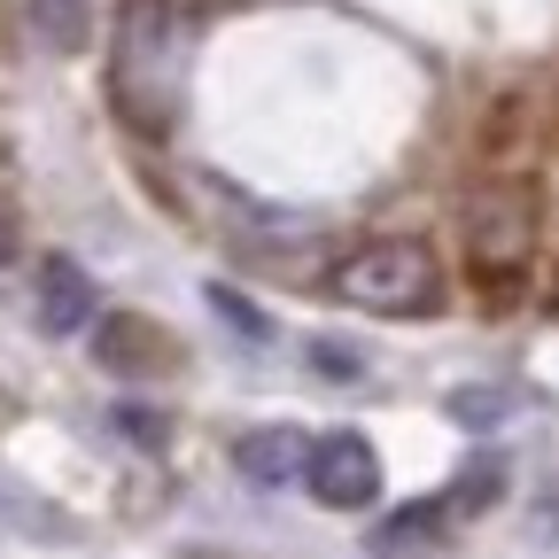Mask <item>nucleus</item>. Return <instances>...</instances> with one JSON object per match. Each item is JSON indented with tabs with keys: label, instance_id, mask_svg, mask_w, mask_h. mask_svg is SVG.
Segmentation results:
<instances>
[{
	"label": "nucleus",
	"instance_id": "f257e3e1",
	"mask_svg": "<svg viewBox=\"0 0 559 559\" xmlns=\"http://www.w3.org/2000/svg\"><path fill=\"white\" fill-rule=\"evenodd\" d=\"M326 296L349 311H373V319H419L443 304V257L412 234H381L326 272Z\"/></svg>",
	"mask_w": 559,
	"mask_h": 559
},
{
	"label": "nucleus",
	"instance_id": "f03ea898",
	"mask_svg": "<svg viewBox=\"0 0 559 559\" xmlns=\"http://www.w3.org/2000/svg\"><path fill=\"white\" fill-rule=\"evenodd\" d=\"M466 241H474V264L489 280H513L536 257V202H528V187H481L474 210H466Z\"/></svg>",
	"mask_w": 559,
	"mask_h": 559
},
{
	"label": "nucleus",
	"instance_id": "7ed1b4c3",
	"mask_svg": "<svg viewBox=\"0 0 559 559\" xmlns=\"http://www.w3.org/2000/svg\"><path fill=\"white\" fill-rule=\"evenodd\" d=\"M304 489H311L326 513H358V506L381 498V451H373L366 436L334 428V436L311 443V459H304Z\"/></svg>",
	"mask_w": 559,
	"mask_h": 559
},
{
	"label": "nucleus",
	"instance_id": "20e7f679",
	"mask_svg": "<svg viewBox=\"0 0 559 559\" xmlns=\"http://www.w3.org/2000/svg\"><path fill=\"white\" fill-rule=\"evenodd\" d=\"M94 358H102L117 381H148V373H171V366H179V342H171V326L140 319V311H109V319L94 326Z\"/></svg>",
	"mask_w": 559,
	"mask_h": 559
},
{
	"label": "nucleus",
	"instance_id": "39448f33",
	"mask_svg": "<svg viewBox=\"0 0 559 559\" xmlns=\"http://www.w3.org/2000/svg\"><path fill=\"white\" fill-rule=\"evenodd\" d=\"M304 459H311V443H304L296 428H249V436H234V474H241V481H257V489L296 481V474H304Z\"/></svg>",
	"mask_w": 559,
	"mask_h": 559
},
{
	"label": "nucleus",
	"instance_id": "423d86ee",
	"mask_svg": "<svg viewBox=\"0 0 559 559\" xmlns=\"http://www.w3.org/2000/svg\"><path fill=\"white\" fill-rule=\"evenodd\" d=\"M94 319V280L79 257H47L39 264V326L47 334H79Z\"/></svg>",
	"mask_w": 559,
	"mask_h": 559
},
{
	"label": "nucleus",
	"instance_id": "0eeeda50",
	"mask_svg": "<svg viewBox=\"0 0 559 559\" xmlns=\"http://www.w3.org/2000/svg\"><path fill=\"white\" fill-rule=\"evenodd\" d=\"M32 32L55 55H79L94 39V0H32Z\"/></svg>",
	"mask_w": 559,
	"mask_h": 559
},
{
	"label": "nucleus",
	"instance_id": "6e6552de",
	"mask_svg": "<svg viewBox=\"0 0 559 559\" xmlns=\"http://www.w3.org/2000/svg\"><path fill=\"white\" fill-rule=\"evenodd\" d=\"M443 528H451V506H443V498H428V506H404V513H389L373 544H381V551H419V544H436Z\"/></svg>",
	"mask_w": 559,
	"mask_h": 559
},
{
	"label": "nucleus",
	"instance_id": "1a4fd4ad",
	"mask_svg": "<svg viewBox=\"0 0 559 559\" xmlns=\"http://www.w3.org/2000/svg\"><path fill=\"white\" fill-rule=\"evenodd\" d=\"M498 489H506V466L481 459V466H466V474L443 489V506H451V521H466V513H489V506H498Z\"/></svg>",
	"mask_w": 559,
	"mask_h": 559
},
{
	"label": "nucleus",
	"instance_id": "9d476101",
	"mask_svg": "<svg viewBox=\"0 0 559 559\" xmlns=\"http://www.w3.org/2000/svg\"><path fill=\"white\" fill-rule=\"evenodd\" d=\"M202 296H210V311H218V319H226L234 334H249V342H264V334H272V319H264V311H257L249 296H234V288H226V280H210V288H202Z\"/></svg>",
	"mask_w": 559,
	"mask_h": 559
},
{
	"label": "nucleus",
	"instance_id": "9b49d317",
	"mask_svg": "<svg viewBox=\"0 0 559 559\" xmlns=\"http://www.w3.org/2000/svg\"><path fill=\"white\" fill-rule=\"evenodd\" d=\"M311 366H319L326 381H366V349H349L342 334H319V342H311Z\"/></svg>",
	"mask_w": 559,
	"mask_h": 559
},
{
	"label": "nucleus",
	"instance_id": "f8f14e48",
	"mask_svg": "<svg viewBox=\"0 0 559 559\" xmlns=\"http://www.w3.org/2000/svg\"><path fill=\"white\" fill-rule=\"evenodd\" d=\"M109 419H117V436H132L140 451H164V443H171V428H164V412H148V404H117Z\"/></svg>",
	"mask_w": 559,
	"mask_h": 559
},
{
	"label": "nucleus",
	"instance_id": "ddd939ff",
	"mask_svg": "<svg viewBox=\"0 0 559 559\" xmlns=\"http://www.w3.org/2000/svg\"><path fill=\"white\" fill-rule=\"evenodd\" d=\"M451 412L466 419V428H489V419L506 412V396H498V389H459V396H451Z\"/></svg>",
	"mask_w": 559,
	"mask_h": 559
},
{
	"label": "nucleus",
	"instance_id": "4468645a",
	"mask_svg": "<svg viewBox=\"0 0 559 559\" xmlns=\"http://www.w3.org/2000/svg\"><path fill=\"white\" fill-rule=\"evenodd\" d=\"M0 264H16V218L0 210Z\"/></svg>",
	"mask_w": 559,
	"mask_h": 559
},
{
	"label": "nucleus",
	"instance_id": "2eb2a0df",
	"mask_svg": "<svg viewBox=\"0 0 559 559\" xmlns=\"http://www.w3.org/2000/svg\"><path fill=\"white\" fill-rule=\"evenodd\" d=\"M187 559H234V551H187Z\"/></svg>",
	"mask_w": 559,
	"mask_h": 559
}]
</instances>
